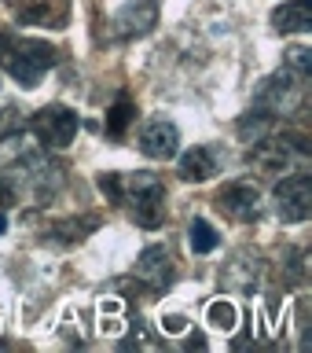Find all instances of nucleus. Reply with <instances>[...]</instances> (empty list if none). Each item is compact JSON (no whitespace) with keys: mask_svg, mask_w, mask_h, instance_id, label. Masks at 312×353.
<instances>
[{"mask_svg":"<svg viewBox=\"0 0 312 353\" xmlns=\"http://www.w3.org/2000/svg\"><path fill=\"white\" fill-rule=\"evenodd\" d=\"M96 184L110 203L125 206L140 228H158L165 221V184L158 173H99Z\"/></svg>","mask_w":312,"mask_h":353,"instance_id":"1","label":"nucleus"},{"mask_svg":"<svg viewBox=\"0 0 312 353\" xmlns=\"http://www.w3.org/2000/svg\"><path fill=\"white\" fill-rule=\"evenodd\" d=\"M55 44L41 41V37H11L4 33L0 37V66L15 77L22 88L41 85V77L55 66Z\"/></svg>","mask_w":312,"mask_h":353,"instance_id":"2","label":"nucleus"},{"mask_svg":"<svg viewBox=\"0 0 312 353\" xmlns=\"http://www.w3.org/2000/svg\"><path fill=\"white\" fill-rule=\"evenodd\" d=\"M305 85H309V77L283 66V70L269 74L258 88H253V107L269 110V114H275V118H287V114H294V110L302 107Z\"/></svg>","mask_w":312,"mask_h":353,"instance_id":"3","label":"nucleus"},{"mask_svg":"<svg viewBox=\"0 0 312 353\" xmlns=\"http://www.w3.org/2000/svg\"><path fill=\"white\" fill-rule=\"evenodd\" d=\"M33 137H37L48 151H59V148H70L77 129H81V118H77V110H70L66 103H48L41 107L37 114H33Z\"/></svg>","mask_w":312,"mask_h":353,"instance_id":"4","label":"nucleus"},{"mask_svg":"<svg viewBox=\"0 0 312 353\" xmlns=\"http://www.w3.org/2000/svg\"><path fill=\"white\" fill-rule=\"evenodd\" d=\"M275 217L283 221V225H302V221H309L312 214V181L305 170L298 173H287L280 184H275Z\"/></svg>","mask_w":312,"mask_h":353,"instance_id":"5","label":"nucleus"},{"mask_svg":"<svg viewBox=\"0 0 312 353\" xmlns=\"http://www.w3.org/2000/svg\"><path fill=\"white\" fill-rule=\"evenodd\" d=\"M217 210L236 221H258L261 217V192L253 181H228L217 192Z\"/></svg>","mask_w":312,"mask_h":353,"instance_id":"6","label":"nucleus"},{"mask_svg":"<svg viewBox=\"0 0 312 353\" xmlns=\"http://www.w3.org/2000/svg\"><path fill=\"white\" fill-rule=\"evenodd\" d=\"M173 276H176V265H173V254L165 247H147L136 258V280L147 287L151 294H162L165 287L173 283Z\"/></svg>","mask_w":312,"mask_h":353,"instance_id":"7","label":"nucleus"},{"mask_svg":"<svg viewBox=\"0 0 312 353\" xmlns=\"http://www.w3.org/2000/svg\"><path fill=\"white\" fill-rule=\"evenodd\" d=\"M8 8L26 26H63L70 19V0H8Z\"/></svg>","mask_w":312,"mask_h":353,"instance_id":"8","label":"nucleus"},{"mask_svg":"<svg viewBox=\"0 0 312 353\" xmlns=\"http://www.w3.org/2000/svg\"><path fill=\"white\" fill-rule=\"evenodd\" d=\"M176 148H180V132H176V125L169 118H151L147 125L140 129V151L147 154V159H173Z\"/></svg>","mask_w":312,"mask_h":353,"instance_id":"9","label":"nucleus"},{"mask_svg":"<svg viewBox=\"0 0 312 353\" xmlns=\"http://www.w3.org/2000/svg\"><path fill=\"white\" fill-rule=\"evenodd\" d=\"M220 165H225V159H220V151L214 143H198V148H187L180 154V165H176V170H180V176L187 184H206L220 173Z\"/></svg>","mask_w":312,"mask_h":353,"instance_id":"10","label":"nucleus"},{"mask_svg":"<svg viewBox=\"0 0 312 353\" xmlns=\"http://www.w3.org/2000/svg\"><path fill=\"white\" fill-rule=\"evenodd\" d=\"M154 19H158L154 0H129L114 15V33L118 37H140V33H147L154 26Z\"/></svg>","mask_w":312,"mask_h":353,"instance_id":"11","label":"nucleus"},{"mask_svg":"<svg viewBox=\"0 0 312 353\" xmlns=\"http://www.w3.org/2000/svg\"><path fill=\"white\" fill-rule=\"evenodd\" d=\"M272 26L280 33H305L312 26V4L309 0H287L272 11Z\"/></svg>","mask_w":312,"mask_h":353,"instance_id":"12","label":"nucleus"},{"mask_svg":"<svg viewBox=\"0 0 312 353\" xmlns=\"http://www.w3.org/2000/svg\"><path fill=\"white\" fill-rule=\"evenodd\" d=\"M275 114H269V110H261V107H250L247 114L239 118V140L242 143H258L264 137H272V129H275Z\"/></svg>","mask_w":312,"mask_h":353,"instance_id":"13","label":"nucleus"},{"mask_svg":"<svg viewBox=\"0 0 312 353\" xmlns=\"http://www.w3.org/2000/svg\"><path fill=\"white\" fill-rule=\"evenodd\" d=\"M132 121H136V103H132L129 96H118L114 107L107 110V137L110 140H125Z\"/></svg>","mask_w":312,"mask_h":353,"instance_id":"14","label":"nucleus"},{"mask_svg":"<svg viewBox=\"0 0 312 353\" xmlns=\"http://www.w3.org/2000/svg\"><path fill=\"white\" fill-rule=\"evenodd\" d=\"M99 228V217L96 214H85V217H70V221H59V225H52L48 236L55 243H81L88 232Z\"/></svg>","mask_w":312,"mask_h":353,"instance_id":"15","label":"nucleus"},{"mask_svg":"<svg viewBox=\"0 0 312 353\" xmlns=\"http://www.w3.org/2000/svg\"><path fill=\"white\" fill-rule=\"evenodd\" d=\"M187 247H191V254H214L220 247L217 228L209 225L206 217H195L191 225H187Z\"/></svg>","mask_w":312,"mask_h":353,"instance_id":"16","label":"nucleus"},{"mask_svg":"<svg viewBox=\"0 0 312 353\" xmlns=\"http://www.w3.org/2000/svg\"><path fill=\"white\" fill-rule=\"evenodd\" d=\"M206 324L217 327V331H236V327H239V309H236V302H228V298H214V302L206 305Z\"/></svg>","mask_w":312,"mask_h":353,"instance_id":"17","label":"nucleus"},{"mask_svg":"<svg viewBox=\"0 0 312 353\" xmlns=\"http://www.w3.org/2000/svg\"><path fill=\"white\" fill-rule=\"evenodd\" d=\"M283 66H287V70H294V74H302V77H309L312 74V52L302 48V44H294V48H287Z\"/></svg>","mask_w":312,"mask_h":353,"instance_id":"18","label":"nucleus"},{"mask_svg":"<svg viewBox=\"0 0 312 353\" xmlns=\"http://www.w3.org/2000/svg\"><path fill=\"white\" fill-rule=\"evenodd\" d=\"M22 132V114L19 107H0V143H8L11 137Z\"/></svg>","mask_w":312,"mask_h":353,"instance_id":"19","label":"nucleus"},{"mask_svg":"<svg viewBox=\"0 0 312 353\" xmlns=\"http://www.w3.org/2000/svg\"><path fill=\"white\" fill-rule=\"evenodd\" d=\"M162 331L165 335H184L187 331V320L180 313H169V316H162Z\"/></svg>","mask_w":312,"mask_h":353,"instance_id":"20","label":"nucleus"},{"mask_svg":"<svg viewBox=\"0 0 312 353\" xmlns=\"http://www.w3.org/2000/svg\"><path fill=\"white\" fill-rule=\"evenodd\" d=\"M15 184H11V176H4V173H0V206H11V203H15Z\"/></svg>","mask_w":312,"mask_h":353,"instance_id":"21","label":"nucleus"},{"mask_svg":"<svg viewBox=\"0 0 312 353\" xmlns=\"http://www.w3.org/2000/svg\"><path fill=\"white\" fill-rule=\"evenodd\" d=\"M184 346H187V350H206V335H202V331H191Z\"/></svg>","mask_w":312,"mask_h":353,"instance_id":"22","label":"nucleus"},{"mask_svg":"<svg viewBox=\"0 0 312 353\" xmlns=\"http://www.w3.org/2000/svg\"><path fill=\"white\" fill-rule=\"evenodd\" d=\"M4 232H8V214L0 210V236H4Z\"/></svg>","mask_w":312,"mask_h":353,"instance_id":"23","label":"nucleus"}]
</instances>
